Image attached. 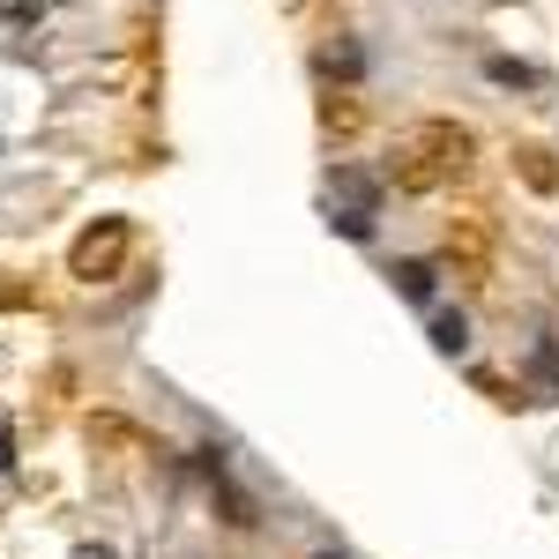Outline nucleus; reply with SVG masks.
Wrapping results in <instances>:
<instances>
[{"instance_id":"1","label":"nucleus","mask_w":559,"mask_h":559,"mask_svg":"<svg viewBox=\"0 0 559 559\" xmlns=\"http://www.w3.org/2000/svg\"><path fill=\"white\" fill-rule=\"evenodd\" d=\"M120 261H128V224H120V216H105V224H90L83 239H75L68 269H75L83 284H105V276H120Z\"/></svg>"},{"instance_id":"2","label":"nucleus","mask_w":559,"mask_h":559,"mask_svg":"<svg viewBox=\"0 0 559 559\" xmlns=\"http://www.w3.org/2000/svg\"><path fill=\"white\" fill-rule=\"evenodd\" d=\"M388 173H395V187H411V194H432V187H440V173H448V165H440V157H432V142H426V134H411V142H403V150H395V165H388Z\"/></svg>"},{"instance_id":"3","label":"nucleus","mask_w":559,"mask_h":559,"mask_svg":"<svg viewBox=\"0 0 559 559\" xmlns=\"http://www.w3.org/2000/svg\"><path fill=\"white\" fill-rule=\"evenodd\" d=\"M418 134H426L432 150H440V165H448V173H463V157H471V134H463V128H448V120H426Z\"/></svg>"},{"instance_id":"4","label":"nucleus","mask_w":559,"mask_h":559,"mask_svg":"<svg viewBox=\"0 0 559 559\" xmlns=\"http://www.w3.org/2000/svg\"><path fill=\"white\" fill-rule=\"evenodd\" d=\"M432 350H440V358H463V350H471V321H463V313H432Z\"/></svg>"},{"instance_id":"5","label":"nucleus","mask_w":559,"mask_h":559,"mask_svg":"<svg viewBox=\"0 0 559 559\" xmlns=\"http://www.w3.org/2000/svg\"><path fill=\"white\" fill-rule=\"evenodd\" d=\"M388 276H395V292H403L411 306H426V299H432V261H395Z\"/></svg>"},{"instance_id":"6","label":"nucleus","mask_w":559,"mask_h":559,"mask_svg":"<svg viewBox=\"0 0 559 559\" xmlns=\"http://www.w3.org/2000/svg\"><path fill=\"white\" fill-rule=\"evenodd\" d=\"M329 224L344 239H373V210H358V202H329Z\"/></svg>"},{"instance_id":"7","label":"nucleus","mask_w":559,"mask_h":559,"mask_svg":"<svg viewBox=\"0 0 559 559\" xmlns=\"http://www.w3.org/2000/svg\"><path fill=\"white\" fill-rule=\"evenodd\" d=\"M336 194H344V202H358V210H381V187H373L366 173H336Z\"/></svg>"},{"instance_id":"8","label":"nucleus","mask_w":559,"mask_h":559,"mask_svg":"<svg viewBox=\"0 0 559 559\" xmlns=\"http://www.w3.org/2000/svg\"><path fill=\"white\" fill-rule=\"evenodd\" d=\"M515 157H522V179H530V187H537V194H552V157H545V150H515Z\"/></svg>"},{"instance_id":"9","label":"nucleus","mask_w":559,"mask_h":559,"mask_svg":"<svg viewBox=\"0 0 559 559\" xmlns=\"http://www.w3.org/2000/svg\"><path fill=\"white\" fill-rule=\"evenodd\" d=\"M485 75H492V83H508V90L537 83V68H522V60H485Z\"/></svg>"},{"instance_id":"10","label":"nucleus","mask_w":559,"mask_h":559,"mask_svg":"<svg viewBox=\"0 0 559 559\" xmlns=\"http://www.w3.org/2000/svg\"><path fill=\"white\" fill-rule=\"evenodd\" d=\"M321 75H358V45H329V52H321Z\"/></svg>"},{"instance_id":"11","label":"nucleus","mask_w":559,"mask_h":559,"mask_svg":"<svg viewBox=\"0 0 559 559\" xmlns=\"http://www.w3.org/2000/svg\"><path fill=\"white\" fill-rule=\"evenodd\" d=\"M75 559H112V552H90V545H83V552H75Z\"/></svg>"},{"instance_id":"12","label":"nucleus","mask_w":559,"mask_h":559,"mask_svg":"<svg viewBox=\"0 0 559 559\" xmlns=\"http://www.w3.org/2000/svg\"><path fill=\"white\" fill-rule=\"evenodd\" d=\"M321 559H344V552H321Z\"/></svg>"}]
</instances>
